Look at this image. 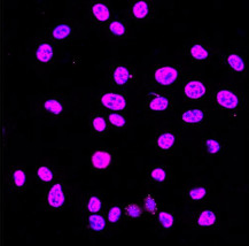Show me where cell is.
<instances>
[{"label":"cell","mask_w":249,"mask_h":246,"mask_svg":"<svg viewBox=\"0 0 249 246\" xmlns=\"http://www.w3.org/2000/svg\"><path fill=\"white\" fill-rule=\"evenodd\" d=\"M156 15L158 6L153 0H131L126 9V19L138 27L153 23Z\"/></svg>","instance_id":"2e32d148"},{"label":"cell","mask_w":249,"mask_h":246,"mask_svg":"<svg viewBox=\"0 0 249 246\" xmlns=\"http://www.w3.org/2000/svg\"><path fill=\"white\" fill-rule=\"evenodd\" d=\"M219 61L232 77L244 79L247 75V52L242 47H226L219 53Z\"/></svg>","instance_id":"4fadbf2b"},{"label":"cell","mask_w":249,"mask_h":246,"mask_svg":"<svg viewBox=\"0 0 249 246\" xmlns=\"http://www.w3.org/2000/svg\"><path fill=\"white\" fill-rule=\"evenodd\" d=\"M174 180V168L170 165L155 164L148 166L146 169V184L154 189H162V188L168 187L172 184Z\"/></svg>","instance_id":"d6986e66"},{"label":"cell","mask_w":249,"mask_h":246,"mask_svg":"<svg viewBox=\"0 0 249 246\" xmlns=\"http://www.w3.org/2000/svg\"><path fill=\"white\" fill-rule=\"evenodd\" d=\"M70 108L69 95L62 92L44 95L37 103L38 114L47 122H59L65 119Z\"/></svg>","instance_id":"52a82bcc"},{"label":"cell","mask_w":249,"mask_h":246,"mask_svg":"<svg viewBox=\"0 0 249 246\" xmlns=\"http://www.w3.org/2000/svg\"><path fill=\"white\" fill-rule=\"evenodd\" d=\"M82 227L85 234H88L92 238L106 235L110 229L104 212L82 214Z\"/></svg>","instance_id":"cb8c5ba5"},{"label":"cell","mask_w":249,"mask_h":246,"mask_svg":"<svg viewBox=\"0 0 249 246\" xmlns=\"http://www.w3.org/2000/svg\"><path fill=\"white\" fill-rule=\"evenodd\" d=\"M181 99L187 105H204L209 98L210 82L197 74L184 75L179 85Z\"/></svg>","instance_id":"8992f818"},{"label":"cell","mask_w":249,"mask_h":246,"mask_svg":"<svg viewBox=\"0 0 249 246\" xmlns=\"http://www.w3.org/2000/svg\"><path fill=\"white\" fill-rule=\"evenodd\" d=\"M110 88L122 92H126L131 88H135L138 83L135 66L126 62H115L110 66L108 75Z\"/></svg>","instance_id":"5bb4252c"},{"label":"cell","mask_w":249,"mask_h":246,"mask_svg":"<svg viewBox=\"0 0 249 246\" xmlns=\"http://www.w3.org/2000/svg\"><path fill=\"white\" fill-rule=\"evenodd\" d=\"M107 206L106 193L102 191H89L81 198L79 209L82 214H93L104 212Z\"/></svg>","instance_id":"d4e9b609"},{"label":"cell","mask_w":249,"mask_h":246,"mask_svg":"<svg viewBox=\"0 0 249 246\" xmlns=\"http://www.w3.org/2000/svg\"><path fill=\"white\" fill-rule=\"evenodd\" d=\"M124 221H137V220L146 219L145 213L138 201H130L123 204Z\"/></svg>","instance_id":"1f68e13d"},{"label":"cell","mask_w":249,"mask_h":246,"mask_svg":"<svg viewBox=\"0 0 249 246\" xmlns=\"http://www.w3.org/2000/svg\"><path fill=\"white\" fill-rule=\"evenodd\" d=\"M81 25L74 19H61L51 23L46 28L45 36L56 46H68L77 39L81 34Z\"/></svg>","instance_id":"9c48e42d"},{"label":"cell","mask_w":249,"mask_h":246,"mask_svg":"<svg viewBox=\"0 0 249 246\" xmlns=\"http://www.w3.org/2000/svg\"><path fill=\"white\" fill-rule=\"evenodd\" d=\"M30 59L39 68H52L57 60V46L45 36L38 37L31 45Z\"/></svg>","instance_id":"9a60e30c"},{"label":"cell","mask_w":249,"mask_h":246,"mask_svg":"<svg viewBox=\"0 0 249 246\" xmlns=\"http://www.w3.org/2000/svg\"><path fill=\"white\" fill-rule=\"evenodd\" d=\"M181 54L191 66L203 67L212 62L213 50L207 38L193 37L185 41L181 47Z\"/></svg>","instance_id":"8fae6325"},{"label":"cell","mask_w":249,"mask_h":246,"mask_svg":"<svg viewBox=\"0 0 249 246\" xmlns=\"http://www.w3.org/2000/svg\"><path fill=\"white\" fill-rule=\"evenodd\" d=\"M201 151L209 158H219L228 152V140L217 132H207L201 138Z\"/></svg>","instance_id":"603a6c76"},{"label":"cell","mask_w":249,"mask_h":246,"mask_svg":"<svg viewBox=\"0 0 249 246\" xmlns=\"http://www.w3.org/2000/svg\"><path fill=\"white\" fill-rule=\"evenodd\" d=\"M105 216L111 228H117L124 222V213H123V204L113 203L107 205L104 210Z\"/></svg>","instance_id":"4dcf8cb0"},{"label":"cell","mask_w":249,"mask_h":246,"mask_svg":"<svg viewBox=\"0 0 249 246\" xmlns=\"http://www.w3.org/2000/svg\"><path fill=\"white\" fill-rule=\"evenodd\" d=\"M59 176L56 168L50 162H39L34 168V180L38 185L46 187L56 180Z\"/></svg>","instance_id":"83f0119b"},{"label":"cell","mask_w":249,"mask_h":246,"mask_svg":"<svg viewBox=\"0 0 249 246\" xmlns=\"http://www.w3.org/2000/svg\"><path fill=\"white\" fill-rule=\"evenodd\" d=\"M152 220L154 221L156 232L161 235L170 234L178 225L177 214H176L175 209L171 208V207L162 206Z\"/></svg>","instance_id":"484cf974"},{"label":"cell","mask_w":249,"mask_h":246,"mask_svg":"<svg viewBox=\"0 0 249 246\" xmlns=\"http://www.w3.org/2000/svg\"><path fill=\"white\" fill-rule=\"evenodd\" d=\"M177 107V100L172 92L149 88L143 99V112L146 116L161 117L172 113Z\"/></svg>","instance_id":"ba28073f"},{"label":"cell","mask_w":249,"mask_h":246,"mask_svg":"<svg viewBox=\"0 0 249 246\" xmlns=\"http://www.w3.org/2000/svg\"><path fill=\"white\" fill-rule=\"evenodd\" d=\"M114 15V7L108 0H94L86 8V17L94 29H104Z\"/></svg>","instance_id":"ac0fdd59"},{"label":"cell","mask_w":249,"mask_h":246,"mask_svg":"<svg viewBox=\"0 0 249 246\" xmlns=\"http://www.w3.org/2000/svg\"><path fill=\"white\" fill-rule=\"evenodd\" d=\"M184 201L187 205L200 206L210 203L212 189L207 183L202 181H191L185 185L183 191Z\"/></svg>","instance_id":"44dd1931"},{"label":"cell","mask_w":249,"mask_h":246,"mask_svg":"<svg viewBox=\"0 0 249 246\" xmlns=\"http://www.w3.org/2000/svg\"><path fill=\"white\" fill-rule=\"evenodd\" d=\"M184 75L183 67L178 65V63H156L149 70L147 76V85L151 89L174 92L179 88Z\"/></svg>","instance_id":"3957f363"},{"label":"cell","mask_w":249,"mask_h":246,"mask_svg":"<svg viewBox=\"0 0 249 246\" xmlns=\"http://www.w3.org/2000/svg\"><path fill=\"white\" fill-rule=\"evenodd\" d=\"M94 100L102 111L120 112V113L126 114L129 110L126 92H122L113 88L99 91L94 95Z\"/></svg>","instance_id":"e0dca14e"},{"label":"cell","mask_w":249,"mask_h":246,"mask_svg":"<svg viewBox=\"0 0 249 246\" xmlns=\"http://www.w3.org/2000/svg\"><path fill=\"white\" fill-rule=\"evenodd\" d=\"M207 103L212 112L230 124L240 122L247 112V99L244 92L228 83L212 88Z\"/></svg>","instance_id":"6da1fadb"},{"label":"cell","mask_w":249,"mask_h":246,"mask_svg":"<svg viewBox=\"0 0 249 246\" xmlns=\"http://www.w3.org/2000/svg\"><path fill=\"white\" fill-rule=\"evenodd\" d=\"M6 188L8 192L15 196H21L29 187V176L25 166L13 165L6 171Z\"/></svg>","instance_id":"ffe728a7"},{"label":"cell","mask_w":249,"mask_h":246,"mask_svg":"<svg viewBox=\"0 0 249 246\" xmlns=\"http://www.w3.org/2000/svg\"><path fill=\"white\" fill-rule=\"evenodd\" d=\"M212 110L204 105H187L177 114L178 127L184 129H202L212 119Z\"/></svg>","instance_id":"7c38bea8"},{"label":"cell","mask_w":249,"mask_h":246,"mask_svg":"<svg viewBox=\"0 0 249 246\" xmlns=\"http://www.w3.org/2000/svg\"><path fill=\"white\" fill-rule=\"evenodd\" d=\"M120 164L119 149L111 146H102L91 150L88 156V166L90 172L94 175L109 174L116 170Z\"/></svg>","instance_id":"30bf717a"},{"label":"cell","mask_w":249,"mask_h":246,"mask_svg":"<svg viewBox=\"0 0 249 246\" xmlns=\"http://www.w3.org/2000/svg\"><path fill=\"white\" fill-rule=\"evenodd\" d=\"M89 133L94 138H106L111 135L106 114L102 110L93 111L89 117Z\"/></svg>","instance_id":"4316f807"},{"label":"cell","mask_w":249,"mask_h":246,"mask_svg":"<svg viewBox=\"0 0 249 246\" xmlns=\"http://www.w3.org/2000/svg\"><path fill=\"white\" fill-rule=\"evenodd\" d=\"M130 22L122 15L115 14L108 24L104 28L108 39L115 43H124L131 37Z\"/></svg>","instance_id":"7402d4cb"},{"label":"cell","mask_w":249,"mask_h":246,"mask_svg":"<svg viewBox=\"0 0 249 246\" xmlns=\"http://www.w3.org/2000/svg\"><path fill=\"white\" fill-rule=\"evenodd\" d=\"M222 222L221 210L210 203L196 206L190 216L187 225L192 231L200 235L213 234L219 229Z\"/></svg>","instance_id":"277c9868"},{"label":"cell","mask_w":249,"mask_h":246,"mask_svg":"<svg viewBox=\"0 0 249 246\" xmlns=\"http://www.w3.org/2000/svg\"><path fill=\"white\" fill-rule=\"evenodd\" d=\"M71 194L68 182L63 177H57L52 183L44 187L40 204L47 212H61L69 206Z\"/></svg>","instance_id":"5b68a950"},{"label":"cell","mask_w":249,"mask_h":246,"mask_svg":"<svg viewBox=\"0 0 249 246\" xmlns=\"http://www.w3.org/2000/svg\"><path fill=\"white\" fill-rule=\"evenodd\" d=\"M108 124L111 130V133H116V135H123L127 132V128L130 126V121L127 119L125 113H120V112H106Z\"/></svg>","instance_id":"f1b7e54d"},{"label":"cell","mask_w":249,"mask_h":246,"mask_svg":"<svg viewBox=\"0 0 249 246\" xmlns=\"http://www.w3.org/2000/svg\"><path fill=\"white\" fill-rule=\"evenodd\" d=\"M147 146L153 154L158 156L178 155L183 149V132L175 124H161L151 132Z\"/></svg>","instance_id":"7a4b0ae2"},{"label":"cell","mask_w":249,"mask_h":246,"mask_svg":"<svg viewBox=\"0 0 249 246\" xmlns=\"http://www.w3.org/2000/svg\"><path fill=\"white\" fill-rule=\"evenodd\" d=\"M138 203L142 206V208L145 213L146 219H153L155 216V214L159 212V209L161 208V201L158 198L156 194L153 192H146L142 196H140Z\"/></svg>","instance_id":"f546056e"}]
</instances>
